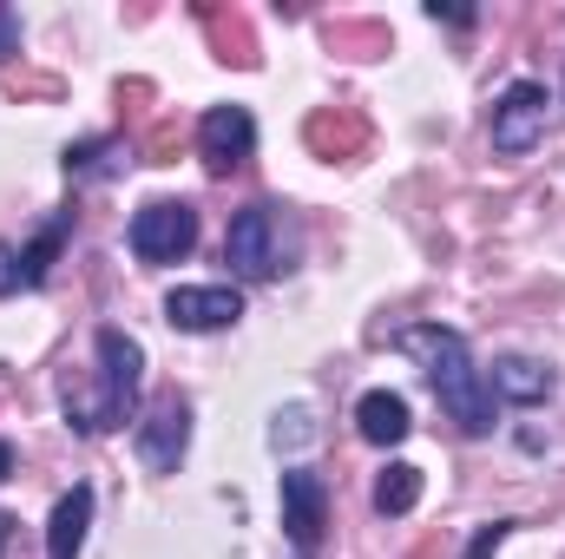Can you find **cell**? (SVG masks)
<instances>
[{
	"label": "cell",
	"instance_id": "cell-1",
	"mask_svg": "<svg viewBox=\"0 0 565 559\" xmlns=\"http://www.w3.org/2000/svg\"><path fill=\"white\" fill-rule=\"evenodd\" d=\"M395 349H408L434 382V402L454 415L460 434H493V389H487V369L473 362L467 336L460 329H440V323H422V329H402Z\"/></svg>",
	"mask_w": 565,
	"mask_h": 559
},
{
	"label": "cell",
	"instance_id": "cell-2",
	"mask_svg": "<svg viewBox=\"0 0 565 559\" xmlns=\"http://www.w3.org/2000/svg\"><path fill=\"white\" fill-rule=\"evenodd\" d=\"M93 349H99V382H93V389H73V382H66L60 409H66V428H79V434H113V428H126L132 409H139L145 349H139V336H126V329H113V323L93 336Z\"/></svg>",
	"mask_w": 565,
	"mask_h": 559
},
{
	"label": "cell",
	"instance_id": "cell-3",
	"mask_svg": "<svg viewBox=\"0 0 565 559\" xmlns=\"http://www.w3.org/2000/svg\"><path fill=\"white\" fill-rule=\"evenodd\" d=\"M224 264L250 283H270L296 264V231L282 224L277 204H244L224 231Z\"/></svg>",
	"mask_w": 565,
	"mask_h": 559
},
{
	"label": "cell",
	"instance_id": "cell-4",
	"mask_svg": "<svg viewBox=\"0 0 565 559\" xmlns=\"http://www.w3.org/2000/svg\"><path fill=\"white\" fill-rule=\"evenodd\" d=\"M126 244H132L139 264H178V257H191V244H198V211H191L184 198H151L139 218H132Z\"/></svg>",
	"mask_w": 565,
	"mask_h": 559
},
{
	"label": "cell",
	"instance_id": "cell-5",
	"mask_svg": "<svg viewBox=\"0 0 565 559\" xmlns=\"http://www.w3.org/2000/svg\"><path fill=\"white\" fill-rule=\"evenodd\" d=\"M546 106H553V93L540 86V80H513L500 99H493V151L500 158H526L533 145L546 139Z\"/></svg>",
	"mask_w": 565,
	"mask_h": 559
},
{
	"label": "cell",
	"instance_id": "cell-6",
	"mask_svg": "<svg viewBox=\"0 0 565 559\" xmlns=\"http://www.w3.org/2000/svg\"><path fill=\"white\" fill-rule=\"evenodd\" d=\"M132 447L151 474H178V461L191 454V402L184 395H158L145 421H132Z\"/></svg>",
	"mask_w": 565,
	"mask_h": 559
},
{
	"label": "cell",
	"instance_id": "cell-7",
	"mask_svg": "<svg viewBox=\"0 0 565 559\" xmlns=\"http://www.w3.org/2000/svg\"><path fill=\"white\" fill-rule=\"evenodd\" d=\"M244 316V296L231 283H184L164 296V323L184 329V336H211V329H231Z\"/></svg>",
	"mask_w": 565,
	"mask_h": 559
},
{
	"label": "cell",
	"instance_id": "cell-8",
	"mask_svg": "<svg viewBox=\"0 0 565 559\" xmlns=\"http://www.w3.org/2000/svg\"><path fill=\"white\" fill-rule=\"evenodd\" d=\"M250 151H257V119H250L244 106H211V113L198 119V158H204V171L231 178Z\"/></svg>",
	"mask_w": 565,
	"mask_h": 559
},
{
	"label": "cell",
	"instance_id": "cell-9",
	"mask_svg": "<svg viewBox=\"0 0 565 559\" xmlns=\"http://www.w3.org/2000/svg\"><path fill=\"white\" fill-rule=\"evenodd\" d=\"M277 494H282V534H289L302 553H316V547H322V527H329V487H322V474L289 467L277 481Z\"/></svg>",
	"mask_w": 565,
	"mask_h": 559
},
{
	"label": "cell",
	"instance_id": "cell-10",
	"mask_svg": "<svg viewBox=\"0 0 565 559\" xmlns=\"http://www.w3.org/2000/svg\"><path fill=\"white\" fill-rule=\"evenodd\" d=\"M487 389H493L500 402H513V409H540V402L559 395V376H553V362H540V356H500L493 376H487Z\"/></svg>",
	"mask_w": 565,
	"mask_h": 559
},
{
	"label": "cell",
	"instance_id": "cell-11",
	"mask_svg": "<svg viewBox=\"0 0 565 559\" xmlns=\"http://www.w3.org/2000/svg\"><path fill=\"white\" fill-rule=\"evenodd\" d=\"M86 527H93V487L79 481V487L60 494V507H53V520H46V559H79Z\"/></svg>",
	"mask_w": 565,
	"mask_h": 559
},
{
	"label": "cell",
	"instance_id": "cell-12",
	"mask_svg": "<svg viewBox=\"0 0 565 559\" xmlns=\"http://www.w3.org/2000/svg\"><path fill=\"white\" fill-rule=\"evenodd\" d=\"M355 428H362V441H375V447H395V441H408V402L395 395V389H369L362 402H355Z\"/></svg>",
	"mask_w": 565,
	"mask_h": 559
},
{
	"label": "cell",
	"instance_id": "cell-13",
	"mask_svg": "<svg viewBox=\"0 0 565 559\" xmlns=\"http://www.w3.org/2000/svg\"><path fill=\"white\" fill-rule=\"evenodd\" d=\"M415 500H422V467L388 461V467L375 474V514H382V520H402V514H415Z\"/></svg>",
	"mask_w": 565,
	"mask_h": 559
},
{
	"label": "cell",
	"instance_id": "cell-14",
	"mask_svg": "<svg viewBox=\"0 0 565 559\" xmlns=\"http://www.w3.org/2000/svg\"><path fill=\"white\" fill-rule=\"evenodd\" d=\"M66 231H73V218H53L26 251H20V283H46V271H53V257H60V244H66Z\"/></svg>",
	"mask_w": 565,
	"mask_h": 559
},
{
	"label": "cell",
	"instance_id": "cell-15",
	"mask_svg": "<svg viewBox=\"0 0 565 559\" xmlns=\"http://www.w3.org/2000/svg\"><path fill=\"white\" fill-rule=\"evenodd\" d=\"M316 434V421H309V409H289V415H277V428H270V441H309Z\"/></svg>",
	"mask_w": 565,
	"mask_h": 559
},
{
	"label": "cell",
	"instance_id": "cell-16",
	"mask_svg": "<svg viewBox=\"0 0 565 559\" xmlns=\"http://www.w3.org/2000/svg\"><path fill=\"white\" fill-rule=\"evenodd\" d=\"M507 534H513V520H493V527H480V534H473V547H467V559H493Z\"/></svg>",
	"mask_w": 565,
	"mask_h": 559
},
{
	"label": "cell",
	"instance_id": "cell-17",
	"mask_svg": "<svg viewBox=\"0 0 565 559\" xmlns=\"http://www.w3.org/2000/svg\"><path fill=\"white\" fill-rule=\"evenodd\" d=\"M13 53H20V13L0 7V60H13Z\"/></svg>",
	"mask_w": 565,
	"mask_h": 559
},
{
	"label": "cell",
	"instance_id": "cell-18",
	"mask_svg": "<svg viewBox=\"0 0 565 559\" xmlns=\"http://www.w3.org/2000/svg\"><path fill=\"white\" fill-rule=\"evenodd\" d=\"M13 289H20V251L0 244V296H13Z\"/></svg>",
	"mask_w": 565,
	"mask_h": 559
},
{
	"label": "cell",
	"instance_id": "cell-19",
	"mask_svg": "<svg viewBox=\"0 0 565 559\" xmlns=\"http://www.w3.org/2000/svg\"><path fill=\"white\" fill-rule=\"evenodd\" d=\"M427 20H447V27H473V7H440V0H434V7H427Z\"/></svg>",
	"mask_w": 565,
	"mask_h": 559
},
{
	"label": "cell",
	"instance_id": "cell-20",
	"mask_svg": "<svg viewBox=\"0 0 565 559\" xmlns=\"http://www.w3.org/2000/svg\"><path fill=\"white\" fill-rule=\"evenodd\" d=\"M13 474V441H0V481Z\"/></svg>",
	"mask_w": 565,
	"mask_h": 559
},
{
	"label": "cell",
	"instance_id": "cell-21",
	"mask_svg": "<svg viewBox=\"0 0 565 559\" xmlns=\"http://www.w3.org/2000/svg\"><path fill=\"white\" fill-rule=\"evenodd\" d=\"M7 527H13V520H0V553H7Z\"/></svg>",
	"mask_w": 565,
	"mask_h": 559
}]
</instances>
